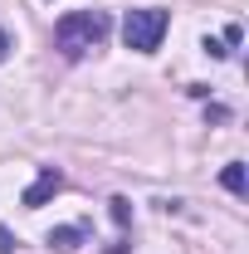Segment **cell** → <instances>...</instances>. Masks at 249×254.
<instances>
[{
    "label": "cell",
    "instance_id": "cell-1",
    "mask_svg": "<svg viewBox=\"0 0 249 254\" xmlns=\"http://www.w3.org/2000/svg\"><path fill=\"white\" fill-rule=\"evenodd\" d=\"M103 39H108V15L103 10H73V15H63L54 25V44H59L63 59H83Z\"/></svg>",
    "mask_w": 249,
    "mask_h": 254
},
{
    "label": "cell",
    "instance_id": "cell-2",
    "mask_svg": "<svg viewBox=\"0 0 249 254\" xmlns=\"http://www.w3.org/2000/svg\"><path fill=\"white\" fill-rule=\"evenodd\" d=\"M166 25H171V15H166V10H156V5H147V10H127V20H123L127 49L152 54L156 44H161V34H166Z\"/></svg>",
    "mask_w": 249,
    "mask_h": 254
},
{
    "label": "cell",
    "instance_id": "cell-3",
    "mask_svg": "<svg viewBox=\"0 0 249 254\" xmlns=\"http://www.w3.org/2000/svg\"><path fill=\"white\" fill-rule=\"evenodd\" d=\"M59 186H63V171L59 166H44V171H39V181H34L30 190H25V205H44V200H49V195H59Z\"/></svg>",
    "mask_w": 249,
    "mask_h": 254
},
{
    "label": "cell",
    "instance_id": "cell-4",
    "mask_svg": "<svg viewBox=\"0 0 249 254\" xmlns=\"http://www.w3.org/2000/svg\"><path fill=\"white\" fill-rule=\"evenodd\" d=\"M78 240H83L78 225H59V230H49V245H54V250H73Z\"/></svg>",
    "mask_w": 249,
    "mask_h": 254
},
{
    "label": "cell",
    "instance_id": "cell-5",
    "mask_svg": "<svg viewBox=\"0 0 249 254\" xmlns=\"http://www.w3.org/2000/svg\"><path fill=\"white\" fill-rule=\"evenodd\" d=\"M220 181H225V190H235V195H245V166H240V161H230Z\"/></svg>",
    "mask_w": 249,
    "mask_h": 254
},
{
    "label": "cell",
    "instance_id": "cell-6",
    "mask_svg": "<svg viewBox=\"0 0 249 254\" xmlns=\"http://www.w3.org/2000/svg\"><path fill=\"white\" fill-rule=\"evenodd\" d=\"M15 245H20V240H15V235H10V230L0 225V254H15Z\"/></svg>",
    "mask_w": 249,
    "mask_h": 254
},
{
    "label": "cell",
    "instance_id": "cell-7",
    "mask_svg": "<svg viewBox=\"0 0 249 254\" xmlns=\"http://www.w3.org/2000/svg\"><path fill=\"white\" fill-rule=\"evenodd\" d=\"M113 220H118V225H127V220H132V210H127V200H113Z\"/></svg>",
    "mask_w": 249,
    "mask_h": 254
},
{
    "label": "cell",
    "instance_id": "cell-8",
    "mask_svg": "<svg viewBox=\"0 0 249 254\" xmlns=\"http://www.w3.org/2000/svg\"><path fill=\"white\" fill-rule=\"evenodd\" d=\"M5 59H10V34L0 30V64H5Z\"/></svg>",
    "mask_w": 249,
    "mask_h": 254
}]
</instances>
